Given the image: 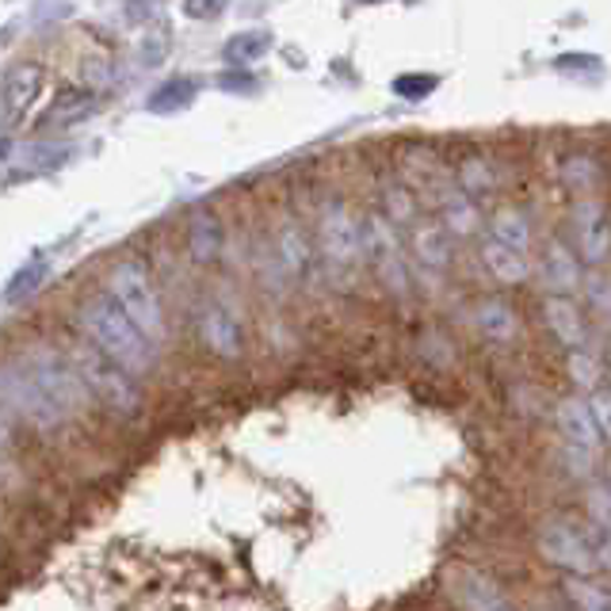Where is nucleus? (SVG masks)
Wrapping results in <instances>:
<instances>
[{
    "mask_svg": "<svg viewBox=\"0 0 611 611\" xmlns=\"http://www.w3.org/2000/svg\"><path fill=\"white\" fill-rule=\"evenodd\" d=\"M89 401V386L81 383L73 359L50 348H34L4 367V413L23 417L31 428H58L73 420Z\"/></svg>",
    "mask_w": 611,
    "mask_h": 611,
    "instance_id": "1",
    "label": "nucleus"
},
{
    "mask_svg": "<svg viewBox=\"0 0 611 611\" xmlns=\"http://www.w3.org/2000/svg\"><path fill=\"white\" fill-rule=\"evenodd\" d=\"M81 329L89 333L92 344H96L103 356H111L131 375L153 371V348H157V344L138 329V325L131 322V314L115 303L111 291L81 306Z\"/></svg>",
    "mask_w": 611,
    "mask_h": 611,
    "instance_id": "2",
    "label": "nucleus"
},
{
    "mask_svg": "<svg viewBox=\"0 0 611 611\" xmlns=\"http://www.w3.org/2000/svg\"><path fill=\"white\" fill-rule=\"evenodd\" d=\"M108 291L115 295V303L131 314V322L145 333L153 344L165 340V314H161V298L153 291V279L145 272L142 261H123L111 268Z\"/></svg>",
    "mask_w": 611,
    "mask_h": 611,
    "instance_id": "3",
    "label": "nucleus"
},
{
    "mask_svg": "<svg viewBox=\"0 0 611 611\" xmlns=\"http://www.w3.org/2000/svg\"><path fill=\"white\" fill-rule=\"evenodd\" d=\"M73 367L77 375H81V383L89 386L92 398H100L108 409L115 413H134L138 409V386H134V375L126 371V367H119L111 356H103L100 348H89V344H81V348H73Z\"/></svg>",
    "mask_w": 611,
    "mask_h": 611,
    "instance_id": "4",
    "label": "nucleus"
},
{
    "mask_svg": "<svg viewBox=\"0 0 611 611\" xmlns=\"http://www.w3.org/2000/svg\"><path fill=\"white\" fill-rule=\"evenodd\" d=\"M539 547H543L547 562H554L558 570L573 573V578H592V573H600L597 554H592V547H589V536L573 528V523H566V520L547 523L543 536H539Z\"/></svg>",
    "mask_w": 611,
    "mask_h": 611,
    "instance_id": "5",
    "label": "nucleus"
},
{
    "mask_svg": "<svg viewBox=\"0 0 611 611\" xmlns=\"http://www.w3.org/2000/svg\"><path fill=\"white\" fill-rule=\"evenodd\" d=\"M364 234H367V256L375 261L383 283L390 291H398V295H406L409 291V268H406V256H401L398 234H394V222L383 218V214H375V218H367Z\"/></svg>",
    "mask_w": 611,
    "mask_h": 611,
    "instance_id": "6",
    "label": "nucleus"
},
{
    "mask_svg": "<svg viewBox=\"0 0 611 611\" xmlns=\"http://www.w3.org/2000/svg\"><path fill=\"white\" fill-rule=\"evenodd\" d=\"M322 253L329 256L333 264H356L359 256L367 253V234L340 203L325 206L322 214Z\"/></svg>",
    "mask_w": 611,
    "mask_h": 611,
    "instance_id": "7",
    "label": "nucleus"
},
{
    "mask_svg": "<svg viewBox=\"0 0 611 611\" xmlns=\"http://www.w3.org/2000/svg\"><path fill=\"white\" fill-rule=\"evenodd\" d=\"M573 234L584 264H604L611 256V222L600 200H581L573 206Z\"/></svg>",
    "mask_w": 611,
    "mask_h": 611,
    "instance_id": "8",
    "label": "nucleus"
},
{
    "mask_svg": "<svg viewBox=\"0 0 611 611\" xmlns=\"http://www.w3.org/2000/svg\"><path fill=\"white\" fill-rule=\"evenodd\" d=\"M42 92V69L39 65H16L4 77V103H0V123L4 131H12L23 115L31 111V103Z\"/></svg>",
    "mask_w": 611,
    "mask_h": 611,
    "instance_id": "9",
    "label": "nucleus"
},
{
    "mask_svg": "<svg viewBox=\"0 0 611 611\" xmlns=\"http://www.w3.org/2000/svg\"><path fill=\"white\" fill-rule=\"evenodd\" d=\"M558 428H562L566 444H578L584 451H600V444H604V432H600L597 417H592L589 398H581V394H573V398H566L558 406Z\"/></svg>",
    "mask_w": 611,
    "mask_h": 611,
    "instance_id": "10",
    "label": "nucleus"
},
{
    "mask_svg": "<svg viewBox=\"0 0 611 611\" xmlns=\"http://www.w3.org/2000/svg\"><path fill=\"white\" fill-rule=\"evenodd\" d=\"M451 589L467 611H516L493 581L481 578L478 570H467V566L451 573Z\"/></svg>",
    "mask_w": 611,
    "mask_h": 611,
    "instance_id": "11",
    "label": "nucleus"
},
{
    "mask_svg": "<svg viewBox=\"0 0 611 611\" xmlns=\"http://www.w3.org/2000/svg\"><path fill=\"white\" fill-rule=\"evenodd\" d=\"M200 333L203 344L222 359H237L241 356V325L226 306H206L200 314Z\"/></svg>",
    "mask_w": 611,
    "mask_h": 611,
    "instance_id": "12",
    "label": "nucleus"
},
{
    "mask_svg": "<svg viewBox=\"0 0 611 611\" xmlns=\"http://www.w3.org/2000/svg\"><path fill=\"white\" fill-rule=\"evenodd\" d=\"M539 275H543V287L554 291V295H573L578 287H584L578 256H573L562 241H554V245L543 253V268H539Z\"/></svg>",
    "mask_w": 611,
    "mask_h": 611,
    "instance_id": "13",
    "label": "nucleus"
},
{
    "mask_svg": "<svg viewBox=\"0 0 611 611\" xmlns=\"http://www.w3.org/2000/svg\"><path fill=\"white\" fill-rule=\"evenodd\" d=\"M543 317H547L550 333H554V337L562 340L566 348H570V352L584 348V322H581L578 303H570L566 295H550L547 306H543Z\"/></svg>",
    "mask_w": 611,
    "mask_h": 611,
    "instance_id": "14",
    "label": "nucleus"
},
{
    "mask_svg": "<svg viewBox=\"0 0 611 611\" xmlns=\"http://www.w3.org/2000/svg\"><path fill=\"white\" fill-rule=\"evenodd\" d=\"M481 264L489 268L497 283H523L531 275V264H528V253H520V248L512 245H501V241L489 237L486 245H481Z\"/></svg>",
    "mask_w": 611,
    "mask_h": 611,
    "instance_id": "15",
    "label": "nucleus"
},
{
    "mask_svg": "<svg viewBox=\"0 0 611 611\" xmlns=\"http://www.w3.org/2000/svg\"><path fill=\"white\" fill-rule=\"evenodd\" d=\"M413 253H417V264L428 272H444L447 261H451V234L436 222H420L413 230Z\"/></svg>",
    "mask_w": 611,
    "mask_h": 611,
    "instance_id": "16",
    "label": "nucleus"
},
{
    "mask_svg": "<svg viewBox=\"0 0 611 611\" xmlns=\"http://www.w3.org/2000/svg\"><path fill=\"white\" fill-rule=\"evenodd\" d=\"M440 211H444V230L451 237H470L478 230V206L462 187H444L440 195Z\"/></svg>",
    "mask_w": 611,
    "mask_h": 611,
    "instance_id": "17",
    "label": "nucleus"
},
{
    "mask_svg": "<svg viewBox=\"0 0 611 611\" xmlns=\"http://www.w3.org/2000/svg\"><path fill=\"white\" fill-rule=\"evenodd\" d=\"M275 261H279V268L291 275V279H298V275H306L309 268V245L303 237V230L298 226H283L279 237H275Z\"/></svg>",
    "mask_w": 611,
    "mask_h": 611,
    "instance_id": "18",
    "label": "nucleus"
},
{
    "mask_svg": "<svg viewBox=\"0 0 611 611\" xmlns=\"http://www.w3.org/2000/svg\"><path fill=\"white\" fill-rule=\"evenodd\" d=\"M489 237L501 241V245L520 248V253H528V248H531V226H528V218H523L520 211H512V206H505V211L493 214V222H489Z\"/></svg>",
    "mask_w": 611,
    "mask_h": 611,
    "instance_id": "19",
    "label": "nucleus"
},
{
    "mask_svg": "<svg viewBox=\"0 0 611 611\" xmlns=\"http://www.w3.org/2000/svg\"><path fill=\"white\" fill-rule=\"evenodd\" d=\"M478 329L486 333L489 340H512L516 333H520V317L512 314V306H505V303H481L478 306Z\"/></svg>",
    "mask_w": 611,
    "mask_h": 611,
    "instance_id": "20",
    "label": "nucleus"
},
{
    "mask_svg": "<svg viewBox=\"0 0 611 611\" xmlns=\"http://www.w3.org/2000/svg\"><path fill=\"white\" fill-rule=\"evenodd\" d=\"M192 253H195V261H203V264L222 253V226L214 214L200 211L192 218Z\"/></svg>",
    "mask_w": 611,
    "mask_h": 611,
    "instance_id": "21",
    "label": "nucleus"
},
{
    "mask_svg": "<svg viewBox=\"0 0 611 611\" xmlns=\"http://www.w3.org/2000/svg\"><path fill=\"white\" fill-rule=\"evenodd\" d=\"M272 50L268 31H241L226 42V62L230 65H253L256 58H264Z\"/></svg>",
    "mask_w": 611,
    "mask_h": 611,
    "instance_id": "22",
    "label": "nucleus"
},
{
    "mask_svg": "<svg viewBox=\"0 0 611 611\" xmlns=\"http://www.w3.org/2000/svg\"><path fill=\"white\" fill-rule=\"evenodd\" d=\"M192 100H195V81H192V77H184V81H180V77H172L169 84H161V89L153 92L145 108L157 111V115H169V111L187 108Z\"/></svg>",
    "mask_w": 611,
    "mask_h": 611,
    "instance_id": "23",
    "label": "nucleus"
},
{
    "mask_svg": "<svg viewBox=\"0 0 611 611\" xmlns=\"http://www.w3.org/2000/svg\"><path fill=\"white\" fill-rule=\"evenodd\" d=\"M62 157H69L65 145H23L16 157H8V169L23 165L28 172H39V169H54L62 165Z\"/></svg>",
    "mask_w": 611,
    "mask_h": 611,
    "instance_id": "24",
    "label": "nucleus"
},
{
    "mask_svg": "<svg viewBox=\"0 0 611 611\" xmlns=\"http://www.w3.org/2000/svg\"><path fill=\"white\" fill-rule=\"evenodd\" d=\"M566 592H570V600L578 611H611V592L600 589V584H592L589 578H570Z\"/></svg>",
    "mask_w": 611,
    "mask_h": 611,
    "instance_id": "25",
    "label": "nucleus"
},
{
    "mask_svg": "<svg viewBox=\"0 0 611 611\" xmlns=\"http://www.w3.org/2000/svg\"><path fill=\"white\" fill-rule=\"evenodd\" d=\"M584 509H589V520L597 523V528L611 531V486L608 481L584 489Z\"/></svg>",
    "mask_w": 611,
    "mask_h": 611,
    "instance_id": "26",
    "label": "nucleus"
},
{
    "mask_svg": "<svg viewBox=\"0 0 611 611\" xmlns=\"http://www.w3.org/2000/svg\"><path fill=\"white\" fill-rule=\"evenodd\" d=\"M570 378H573V386H578V390H597V386H600V364L584 348H578L570 356Z\"/></svg>",
    "mask_w": 611,
    "mask_h": 611,
    "instance_id": "27",
    "label": "nucleus"
},
{
    "mask_svg": "<svg viewBox=\"0 0 611 611\" xmlns=\"http://www.w3.org/2000/svg\"><path fill=\"white\" fill-rule=\"evenodd\" d=\"M459 187L467 195H481V192H489L493 187V176H489V169H486V161H467L459 172Z\"/></svg>",
    "mask_w": 611,
    "mask_h": 611,
    "instance_id": "28",
    "label": "nucleus"
},
{
    "mask_svg": "<svg viewBox=\"0 0 611 611\" xmlns=\"http://www.w3.org/2000/svg\"><path fill=\"white\" fill-rule=\"evenodd\" d=\"M432 89H436V77H398V81H394V92H398L401 100H425Z\"/></svg>",
    "mask_w": 611,
    "mask_h": 611,
    "instance_id": "29",
    "label": "nucleus"
},
{
    "mask_svg": "<svg viewBox=\"0 0 611 611\" xmlns=\"http://www.w3.org/2000/svg\"><path fill=\"white\" fill-rule=\"evenodd\" d=\"M584 536H589V547H592V554H597V566L604 573H611V531H604V528H597V523H592Z\"/></svg>",
    "mask_w": 611,
    "mask_h": 611,
    "instance_id": "30",
    "label": "nucleus"
},
{
    "mask_svg": "<svg viewBox=\"0 0 611 611\" xmlns=\"http://www.w3.org/2000/svg\"><path fill=\"white\" fill-rule=\"evenodd\" d=\"M226 8H230V0H184L187 20H218Z\"/></svg>",
    "mask_w": 611,
    "mask_h": 611,
    "instance_id": "31",
    "label": "nucleus"
},
{
    "mask_svg": "<svg viewBox=\"0 0 611 611\" xmlns=\"http://www.w3.org/2000/svg\"><path fill=\"white\" fill-rule=\"evenodd\" d=\"M138 54H142V62L157 65L161 58L169 54V34L161 31V28H157V31H150V34H145V39H142V50H138Z\"/></svg>",
    "mask_w": 611,
    "mask_h": 611,
    "instance_id": "32",
    "label": "nucleus"
},
{
    "mask_svg": "<svg viewBox=\"0 0 611 611\" xmlns=\"http://www.w3.org/2000/svg\"><path fill=\"white\" fill-rule=\"evenodd\" d=\"M589 406H592V417H597L600 432H604V440H611V390H592Z\"/></svg>",
    "mask_w": 611,
    "mask_h": 611,
    "instance_id": "33",
    "label": "nucleus"
},
{
    "mask_svg": "<svg viewBox=\"0 0 611 611\" xmlns=\"http://www.w3.org/2000/svg\"><path fill=\"white\" fill-rule=\"evenodd\" d=\"M584 291H589L592 306H597L600 314H611V279H604V275H592V279H584Z\"/></svg>",
    "mask_w": 611,
    "mask_h": 611,
    "instance_id": "34",
    "label": "nucleus"
},
{
    "mask_svg": "<svg viewBox=\"0 0 611 611\" xmlns=\"http://www.w3.org/2000/svg\"><path fill=\"white\" fill-rule=\"evenodd\" d=\"M386 206H390L394 222H413V200L406 187H390V192H386Z\"/></svg>",
    "mask_w": 611,
    "mask_h": 611,
    "instance_id": "35",
    "label": "nucleus"
},
{
    "mask_svg": "<svg viewBox=\"0 0 611 611\" xmlns=\"http://www.w3.org/2000/svg\"><path fill=\"white\" fill-rule=\"evenodd\" d=\"M566 180H570V184H592V165H589V161H570V169H566Z\"/></svg>",
    "mask_w": 611,
    "mask_h": 611,
    "instance_id": "36",
    "label": "nucleus"
},
{
    "mask_svg": "<svg viewBox=\"0 0 611 611\" xmlns=\"http://www.w3.org/2000/svg\"><path fill=\"white\" fill-rule=\"evenodd\" d=\"M153 4H157V0H131V8H134L131 16H153Z\"/></svg>",
    "mask_w": 611,
    "mask_h": 611,
    "instance_id": "37",
    "label": "nucleus"
},
{
    "mask_svg": "<svg viewBox=\"0 0 611 611\" xmlns=\"http://www.w3.org/2000/svg\"><path fill=\"white\" fill-rule=\"evenodd\" d=\"M608 486H611V462H608Z\"/></svg>",
    "mask_w": 611,
    "mask_h": 611,
    "instance_id": "38",
    "label": "nucleus"
},
{
    "mask_svg": "<svg viewBox=\"0 0 611 611\" xmlns=\"http://www.w3.org/2000/svg\"><path fill=\"white\" fill-rule=\"evenodd\" d=\"M364 4H378V0H364Z\"/></svg>",
    "mask_w": 611,
    "mask_h": 611,
    "instance_id": "39",
    "label": "nucleus"
}]
</instances>
